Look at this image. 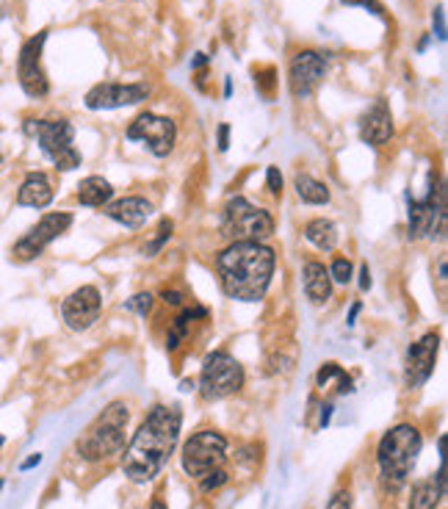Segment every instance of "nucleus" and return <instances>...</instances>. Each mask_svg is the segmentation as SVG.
Here are the masks:
<instances>
[{
    "instance_id": "4be33fe9",
    "label": "nucleus",
    "mask_w": 448,
    "mask_h": 509,
    "mask_svg": "<svg viewBox=\"0 0 448 509\" xmlns=\"http://www.w3.org/2000/svg\"><path fill=\"white\" fill-rule=\"evenodd\" d=\"M111 197H114V186L100 175H92L78 183V202L87 208H106Z\"/></svg>"
},
{
    "instance_id": "39448f33",
    "label": "nucleus",
    "mask_w": 448,
    "mask_h": 509,
    "mask_svg": "<svg viewBox=\"0 0 448 509\" xmlns=\"http://www.w3.org/2000/svg\"><path fill=\"white\" fill-rule=\"evenodd\" d=\"M25 136L39 141V150L53 161L58 172H72L81 167V153L72 148L75 127L66 119H25Z\"/></svg>"
},
{
    "instance_id": "79ce46f5",
    "label": "nucleus",
    "mask_w": 448,
    "mask_h": 509,
    "mask_svg": "<svg viewBox=\"0 0 448 509\" xmlns=\"http://www.w3.org/2000/svg\"><path fill=\"white\" fill-rule=\"evenodd\" d=\"M180 388H183V391H194V388H197V382H194V380H183V382H180Z\"/></svg>"
},
{
    "instance_id": "f3484780",
    "label": "nucleus",
    "mask_w": 448,
    "mask_h": 509,
    "mask_svg": "<svg viewBox=\"0 0 448 509\" xmlns=\"http://www.w3.org/2000/svg\"><path fill=\"white\" fill-rule=\"evenodd\" d=\"M360 138L371 148H382L393 138V114L385 97H377L360 117Z\"/></svg>"
},
{
    "instance_id": "6e6552de",
    "label": "nucleus",
    "mask_w": 448,
    "mask_h": 509,
    "mask_svg": "<svg viewBox=\"0 0 448 509\" xmlns=\"http://www.w3.org/2000/svg\"><path fill=\"white\" fill-rule=\"evenodd\" d=\"M224 460H228V438L213 429L197 432L194 438L186 441L183 454H180L183 471L197 482H202L213 471H221Z\"/></svg>"
},
{
    "instance_id": "2f4dec72",
    "label": "nucleus",
    "mask_w": 448,
    "mask_h": 509,
    "mask_svg": "<svg viewBox=\"0 0 448 509\" xmlns=\"http://www.w3.org/2000/svg\"><path fill=\"white\" fill-rule=\"evenodd\" d=\"M341 4H346V6H362V9H368L371 15L382 17V6L377 4V0H341Z\"/></svg>"
},
{
    "instance_id": "7c9ffc66",
    "label": "nucleus",
    "mask_w": 448,
    "mask_h": 509,
    "mask_svg": "<svg viewBox=\"0 0 448 509\" xmlns=\"http://www.w3.org/2000/svg\"><path fill=\"white\" fill-rule=\"evenodd\" d=\"M266 186H269V191H271L274 197L282 194V175H280L277 167H269V169H266Z\"/></svg>"
},
{
    "instance_id": "9d476101",
    "label": "nucleus",
    "mask_w": 448,
    "mask_h": 509,
    "mask_svg": "<svg viewBox=\"0 0 448 509\" xmlns=\"http://www.w3.org/2000/svg\"><path fill=\"white\" fill-rule=\"evenodd\" d=\"M445 233V188L443 183L432 186L423 199H410V239H429V236Z\"/></svg>"
},
{
    "instance_id": "473e14b6",
    "label": "nucleus",
    "mask_w": 448,
    "mask_h": 509,
    "mask_svg": "<svg viewBox=\"0 0 448 509\" xmlns=\"http://www.w3.org/2000/svg\"><path fill=\"white\" fill-rule=\"evenodd\" d=\"M445 9L443 6H437L434 9V15H432V23H434V34H437V39L443 42L445 39V15H443Z\"/></svg>"
},
{
    "instance_id": "a878e982",
    "label": "nucleus",
    "mask_w": 448,
    "mask_h": 509,
    "mask_svg": "<svg viewBox=\"0 0 448 509\" xmlns=\"http://www.w3.org/2000/svg\"><path fill=\"white\" fill-rule=\"evenodd\" d=\"M332 380H338L341 385H338V396H346V393H351L354 391V382H351V377L338 366V362H324V366L319 369V374H316V385L324 391Z\"/></svg>"
},
{
    "instance_id": "20e7f679",
    "label": "nucleus",
    "mask_w": 448,
    "mask_h": 509,
    "mask_svg": "<svg viewBox=\"0 0 448 509\" xmlns=\"http://www.w3.org/2000/svg\"><path fill=\"white\" fill-rule=\"evenodd\" d=\"M127 404L125 402H111L97 421L84 432L78 441V454L89 463H103L114 454H122L125 449V429H127Z\"/></svg>"
},
{
    "instance_id": "f704fd0d",
    "label": "nucleus",
    "mask_w": 448,
    "mask_h": 509,
    "mask_svg": "<svg viewBox=\"0 0 448 509\" xmlns=\"http://www.w3.org/2000/svg\"><path fill=\"white\" fill-rule=\"evenodd\" d=\"M161 300H164L167 305H172V308H180V305H183V294H180V290H164Z\"/></svg>"
},
{
    "instance_id": "5701e85b",
    "label": "nucleus",
    "mask_w": 448,
    "mask_h": 509,
    "mask_svg": "<svg viewBox=\"0 0 448 509\" xmlns=\"http://www.w3.org/2000/svg\"><path fill=\"white\" fill-rule=\"evenodd\" d=\"M305 239H308L316 249L332 252V249L338 247L341 233H338V225H335V222H330V219H324V216H319V219H311V222L305 225Z\"/></svg>"
},
{
    "instance_id": "f03ea898",
    "label": "nucleus",
    "mask_w": 448,
    "mask_h": 509,
    "mask_svg": "<svg viewBox=\"0 0 448 509\" xmlns=\"http://www.w3.org/2000/svg\"><path fill=\"white\" fill-rule=\"evenodd\" d=\"M274 249L260 241H233L216 258L221 290L236 302H260L274 277Z\"/></svg>"
},
{
    "instance_id": "c85d7f7f",
    "label": "nucleus",
    "mask_w": 448,
    "mask_h": 509,
    "mask_svg": "<svg viewBox=\"0 0 448 509\" xmlns=\"http://www.w3.org/2000/svg\"><path fill=\"white\" fill-rule=\"evenodd\" d=\"M351 274H354V266H351V260L349 258H335L332 260V266H330V277L335 280V282H349L351 280Z\"/></svg>"
},
{
    "instance_id": "393cba45",
    "label": "nucleus",
    "mask_w": 448,
    "mask_h": 509,
    "mask_svg": "<svg viewBox=\"0 0 448 509\" xmlns=\"http://www.w3.org/2000/svg\"><path fill=\"white\" fill-rule=\"evenodd\" d=\"M205 316H208V310H205V308L183 310V313L175 319V324H172V330H169V335H167V349H169V351H175V349L183 343V338L188 335L191 321H194V319H205Z\"/></svg>"
},
{
    "instance_id": "c756f323",
    "label": "nucleus",
    "mask_w": 448,
    "mask_h": 509,
    "mask_svg": "<svg viewBox=\"0 0 448 509\" xmlns=\"http://www.w3.org/2000/svg\"><path fill=\"white\" fill-rule=\"evenodd\" d=\"M230 482V476H228V471H213L210 476H205L202 482H197L199 484V490L202 493H213V490H219V487H224V484H228Z\"/></svg>"
},
{
    "instance_id": "423d86ee",
    "label": "nucleus",
    "mask_w": 448,
    "mask_h": 509,
    "mask_svg": "<svg viewBox=\"0 0 448 509\" xmlns=\"http://www.w3.org/2000/svg\"><path fill=\"white\" fill-rule=\"evenodd\" d=\"M221 233L230 241H266L274 233L271 213L247 202L244 197H233L221 216Z\"/></svg>"
},
{
    "instance_id": "de8ad7c7",
    "label": "nucleus",
    "mask_w": 448,
    "mask_h": 509,
    "mask_svg": "<svg viewBox=\"0 0 448 509\" xmlns=\"http://www.w3.org/2000/svg\"><path fill=\"white\" fill-rule=\"evenodd\" d=\"M0 164H4V153H0Z\"/></svg>"
},
{
    "instance_id": "c03bdc74",
    "label": "nucleus",
    "mask_w": 448,
    "mask_h": 509,
    "mask_svg": "<svg viewBox=\"0 0 448 509\" xmlns=\"http://www.w3.org/2000/svg\"><path fill=\"white\" fill-rule=\"evenodd\" d=\"M230 92H233V81L228 78V84H224V95H228V97H230Z\"/></svg>"
},
{
    "instance_id": "ea45409f",
    "label": "nucleus",
    "mask_w": 448,
    "mask_h": 509,
    "mask_svg": "<svg viewBox=\"0 0 448 509\" xmlns=\"http://www.w3.org/2000/svg\"><path fill=\"white\" fill-rule=\"evenodd\" d=\"M330 418H332V404H327V407L321 410V421H319V423H321V429L330 423Z\"/></svg>"
},
{
    "instance_id": "a18cd8bd",
    "label": "nucleus",
    "mask_w": 448,
    "mask_h": 509,
    "mask_svg": "<svg viewBox=\"0 0 448 509\" xmlns=\"http://www.w3.org/2000/svg\"><path fill=\"white\" fill-rule=\"evenodd\" d=\"M437 271H440V280H445V260H440V269H437Z\"/></svg>"
},
{
    "instance_id": "2eb2a0df",
    "label": "nucleus",
    "mask_w": 448,
    "mask_h": 509,
    "mask_svg": "<svg viewBox=\"0 0 448 509\" xmlns=\"http://www.w3.org/2000/svg\"><path fill=\"white\" fill-rule=\"evenodd\" d=\"M147 97H149L147 84H97L87 92L84 103L89 111H111V108L138 106Z\"/></svg>"
},
{
    "instance_id": "72a5a7b5",
    "label": "nucleus",
    "mask_w": 448,
    "mask_h": 509,
    "mask_svg": "<svg viewBox=\"0 0 448 509\" xmlns=\"http://www.w3.org/2000/svg\"><path fill=\"white\" fill-rule=\"evenodd\" d=\"M327 509H351V498H349V493H338V495H332V501L327 504Z\"/></svg>"
},
{
    "instance_id": "49530a36",
    "label": "nucleus",
    "mask_w": 448,
    "mask_h": 509,
    "mask_svg": "<svg viewBox=\"0 0 448 509\" xmlns=\"http://www.w3.org/2000/svg\"><path fill=\"white\" fill-rule=\"evenodd\" d=\"M0 490H4V479H0Z\"/></svg>"
},
{
    "instance_id": "bb28decb",
    "label": "nucleus",
    "mask_w": 448,
    "mask_h": 509,
    "mask_svg": "<svg viewBox=\"0 0 448 509\" xmlns=\"http://www.w3.org/2000/svg\"><path fill=\"white\" fill-rule=\"evenodd\" d=\"M172 233H175V222H172V219H164V222L158 225V236H156L153 241H149V244L144 247V255H147V258L158 255V252L164 249V244L172 239Z\"/></svg>"
},
{
    "instance_id": "9b49d317",
    "label": "nucleus",
    "mask_w": 448,
    "mask_h": 509,
    "mask_svg": "<svg viewBox=\"0 0 448 509\" xmlns=\"http://www.w3.org/2000/svg\"><path fill=\"white\" fill-rule=\"evenodd\" d=\"M69 228H72V213H64V210H58V213H45L42 219L15 244V249H12L15 260H20V263L36 260V258H39L58 236H64Z\"/></svg>"
},
{
    "instance_id": "aec40b11",
    "label": "nucleus",
    "mask_w": 448,
    "mask_h": 509,
    "mask_svg": "<svg viewBox=\"0 0 448 509\" xmlns=\"http://www.w3.org/2000/svg\"><path fill=\"white\" fill-rule=\"evenodd\" d=\"M302 277H305V294L313 305H324L332 297V277L324 263L308 260Z\"/></svg>"
},
{
    "instance_id": "a19ab883",
    "label": "nucleus",
    "mask_w": 448,
    "mask_h": 509,
    "mask_svg": "<svg viewBox=\"0 0 448 509\" xmlns=\"http://www.w3.org/2000/svg\"><path fill=\"white\" fill-rule=\"evenodd\" d=\"M205 64H208V56H205V53H197V58L191 61V66H194V69H202Z\"/></svg>"
},
{
    "instance_id": "dca6fc26",
    "label": "nucleus",
    "mask_w": 448,
    "mask_h": 509,
    "mask_svg": "<svg viewBox=\"0 0 448 509\" xmlns=\"http://www.w3.org/2000/svg\"><path fill=\"white\" fill-rule=\"evenodd\" d=\"M437 349H440V335L437 332H426L421 341H415L407 349V362H404V382L407 388H421L437 362Z\"/></svg>"
},
{
    "instance_id": "58836bf2",
    "label": "nucleus",
    "mask_w": 448,
    "mask_h": 509,
    "mask_svg": "<svg viewBox=\"0 0 448 509\" xmlns=\"http://www.w3.org/2000/svg\"><path fill=\"white\" fill-rule=\"evenodd\" d=\"M360 310H362V305H360V302H354V305H351V310H349V319H346V324H349V327H351V324L357 321Z\"/></svg>"
},
{
    "instance_id": "ddd939ff",
    "label": "nucleus",
    "mask_w": 448,
    "mask_h": 509,
    "mask_svg": "<svg viewBox=\"0 0 448 509\" xmlns=\"http://www.w3.org/2000/svg\"><path fill=\"white\" fill-rule=\"evenodd\" d=\"M324 72H327V61L319 50H299L293 58H290V66H288V87H290V95L296 100H305L311 97L321 81H324Z\"/></svg>"
},
{
    "instance_id": "7ed1b4c3",
    "label": "nucleus",
    "mask_w": 448,
    "mask_h": 509,
    "mask_svg": "<svg viewBox=\"0 0 448 509\" xmlns=\"http://www.w3.org/2000/svg\"><path fill=\"white\" fill-rule=\"evenodd\" d=\"M421 454V432L412 423H399L393 426L385 438L380 441L377 449V463H380V476L388 487H402Z\"/></svg>"
},
{
    "instance_id": "4c0bfd02",
    "label": "nucleus",
    "mask_w": 448,
    "mask_h": 509,
    "mask_svg": "<svg viewBox=\"0 0 448 509\" xmlns=\"http://www.w3.org/2000/svg\"><path fill=\"white\" fill-rule=\"evenodd\" d=\"M42 463V454H34V457H28L23 465H20V471H31V468H36Z\"/></svg>"
},
{
    "instance_id": "cd10ccee",
    "label": "nucleus",
    "mask_w": 448,
    "mask_h": 509,
    "mask_svg": "<svg viewBox=\"0 0 448 509\" xmlns=\"http://www.w3.org/2000/svg\"><path fill=\"white\" fill-rule=\"evenodd\" d=\"M125 310H130V313L147 319L149 310H153V294H136V297H130V300L125 302Z\"/></svg>"
},
{
    "instance_id": "09e8293b",
    "label": "nucleus",
    "mask_w": 448,
    "mask_h": 509,
    "mask_svg": "<svg viewBox=\"0 0 448 509\" xmlns=\"http://www.w3.org/2000/svg\"><path fill=\"white\" fill-rule=\"evenodd\" d=\"M0 446H4V438H0Z\"/></svg>"
},
{
    "instance_id": "0eeeda50",
    "label": "nucleus",
    "mask_w": 448,
    "mask_h": 509,
    "mask_svg": "<svg viewBox=\"0 0 448 509\" xmlns=\"http://www.w3.org/2000/svg\"><path fill=\"white\" fill-rule=\"evenodd\" d=\"M244 366L228 351H210L202 362L199 372V393L208 402H219L228 399L233 393H239L244 388Z\"/></svg>"
},
{
    "instance_id": "6ab92c4d",
    "label": "nucleus",
    "mask_w": 448,
    "mask_h": 509,
    "mask_svg": "<svg viewBox=\"0 0 448 509\" xmlns=\"http://www.w3.org/2000/svg\"><path fill=\"white\" fill-rule=\"evenodd\" d=\"M53 197H56V191H53V183L45 172H28L17 188V205H23V208L42 210L53 202Z\"/></svg>"
},
{
    "instance_id": "1a4fd4ad",
    "label": "nucleus",
    "mask_w": 448,
    "mask_h": 509,
    "mask_svg": "<svg viewBox=\"0 0 448 509\" xmlns=\"http://www.w3.org/2000/svg\"><path fill=\"white\" fill-rule=\"evenodd\" d=\"M130 141H141L144 148L153 153L156 158H167L175 150L178 141V125L169 117H158V114H141L127 125L125 133Z\"/></svg>"
},
{
    "instance_id": "412c9836",
    "label": "nucleus",
    "mask_w": 448,
    "mask_h": 509,
    "mask_svg": "<svg viewBox=\"0 0 448 509\" xmlns=\"http://www.w3.org/2000/svg\"><path fill=\"white\" fill-rule=\"evenodd\" d=\"M443 495H445V465H440L434 479H423L412 484L410 509H434Z\"/></svg>"
},
{
    "instance_id": "b1692460",
    "label": "nucleus",
    "mask_w": 448,
    "mask_h": 509,
    "mask_svg": "<svg viewBox=\"0 0 448 509\" xmlns=\"http://www.w3.org/2000/svg\"><path fill=\"white\" fill-rule=\"evenodd\" d=\"M293 188L299 194V199L308 202V205H327L330 202V188L327 183L311 178V175H296L293 178Z\"/></svg>"
},
{
    "instance_id": "37998d69",
    "label": "nucleus",
    "mask_w": 448,
    "mask_h": 509,
    "mask_svg": "<svg viewBox=\"0 0 448 509\" xmlns=\"http://www.w3.org/2000/svg\"><path fill=\"white\" fill-rule=\"evenodd\" d=\"M149 509H169V506H167L161 498H156V501H153V506H149Z\"/></svg>"
},
{
    "instance_id": "4468645a",
    "label": "nucleus",
    "mask_w": 448,
    "mask_h": 509,
    "mask_svg": "<svg viewBox=\"0 0 448 509\" xmlns=\"http://www.w3.org/2000/svg\"><path fill=\"white\" fill-rule=\"evenodd\" d=\"M103 310V300H100V290L95 285H81L78 290H72V294L64 300L61 305V319L72 332H87Z\"/></svg>"
},
{
    "instance_id": "e433bc0d",
    "label": "nucleus",
    "mask_w": 448,
    "mask_h": 509,
    "mask_svg": "<svg viewBox=\"0 0 448 509\" xmlns=\"http://www.w3.org/2000/svg\"><path fill=\"white\" fill-rule=\"evenodd\" d=\"M360 288L362 290L371 288V269H368V263H362V269H360Z\"/></svg>"
},
{
    "instance_id": "c9c22d12",
    "label": "nucleus",
    "mask_w": 448,
    "mask_h": 509,
    "mask_svg": "<svg viewBox=\"0 0 448 509\" xmlns=\"http://www.w3.org/2000/svg\"><path fill=\"white\" fill-rule=\"evenodd\" d=\"M230 144V125H219V150L224 153Z\"/></svg>"
},
{
    "instance_id": "f8f14e48",
    "label": "nucleus",
    "mask_w": 448,
    "mask_h": 509,
    "mask_svg": "<svg viewBox=\"0 0 448 509\" xmlns=\"http://www.w3.org/2000/svg\"><path fill=\"white\" fill-rule=\"evenodd\" d=\"M47 42V31H39L36 36H31L23 47H20V58H17V78L20 87L28 97L39 100L47 97L50 92V81H47V72L42 66V50Z\"/></svg>"
},
{
    "instance_id": "a211bd4d",
    "label": "nucleus",
    "mask_w": 448,
    "mask_h": 509,
    "mask_svg": "<svg viewBox=\"0 0 448 509\" xmlns=\"http://www.w3.org/2000/svg\"><path fill=\"white\" fill-rule=\"evenodd\" d=\"M106 216L122 228H141L153 216V202H147L144 197H122L106 205Z\"/></svg>"
},
{
    "instance_id": "f257e3e1",
    "label": "nucleus",
    "mask_w": 448,
    "mask_h": 509,
    "mask_svg": "<svg viewBox=\"0 0 448 509\" xmlns=\"http://www.w3.org/2000/svg\"><path fill=\"white\" fill-rule=\"evenodd\" d=\"M180 423L183 415L178 404H158L149 410L122 457V468L133 482H153L161 473V468L178 446Z\"/></svg>"
}]
</instances>
